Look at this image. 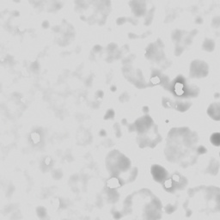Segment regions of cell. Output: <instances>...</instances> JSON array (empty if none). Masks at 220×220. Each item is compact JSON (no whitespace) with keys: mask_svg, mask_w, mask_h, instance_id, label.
<instances>
[{"mask_svg":"<svg viewBox=\"0 0 220 220\" xmlns=\"http://www.w3.org/2000/svg\"><path fill=\"white\" fill-rule=\"evenodd\" d=\"M173 91L178 96L186 97V95H188V88L185 81L181 78H178L175 80L174 85H173Z\"/></svg>","mask_w":220,"mask_h":220,"instance_id":"obj_1","label":"cell"},{"mask_svg":"<svg viewBox=\"0 0 220 220\" xmlns=\"http://www.w3.org/2000/svg\"><path fill=\"white\" fill-rule=\"evenodd\" d=\"M151 174L153 175V178L158 182H163L167 180L168 173L166 169L159 165H154L151 168Z\"/></svg>","mask_w":220,"mask_h":220,"instance_id":"obj_2","label":"cell"},{"mask_svg":"<svg viewBox=\"0 0 220 220\" xmlns=\"http://www.w3.org/2000/svg\"><path fill=\"white\" fill-rule=\"evenodd\" d=\"M211 141L212 144H214L215 145H219V133H215L212 136V139Z\"/></svg>","mask_w":220,"mask_h":220,"instance_id":"obj_3","label":"cell"}]
</instances>
